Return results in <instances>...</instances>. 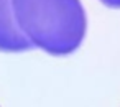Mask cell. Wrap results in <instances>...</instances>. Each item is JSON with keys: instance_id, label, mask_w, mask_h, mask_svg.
Wrapping results in <instances>:
<instances>
[{"instance_id": "6da1fadb", "label": "cell", "mask_w": 120, "mask_h": 107, "mask_svg": "<svg viewBox=\"0 0 120 107\" xmlns=\"http://www.w3.org/2000/svg\"><path fill=\"white\" fill-rule=\"evenodd\" d=\"M12 12L31 48L64 56L84 41L87 18L79 0H12Z\"/></svg>"}, {"instance_id": "7a4b0ae2", "label": "cell", "mask_w": 120, "mask_h": 107, "mask_svg": "<svg viewBox=\"0 0 120 107\" xmlns=\"http://www.w3.org/2000/svg\"><path fill=\"white\" fill-rule=\"evenodd\" d=\"M26 50H31V45L15 23L12 0H0V51L20 53Z\"/></svg>"}, {"instance_id": "3957f363", "label": "cell", "mask_w": 120, "mask_h": 107, "mask_svg": "<svg viewBox=\"0 0 120 107\" xmlns=\"http://www.w3.org/2000/svg\"><path fill=\"white\" fill-rule=\"evenodd\" d=\"M100 2L110 8H120V0H100Z\"/></svg>"}]
</instances>
